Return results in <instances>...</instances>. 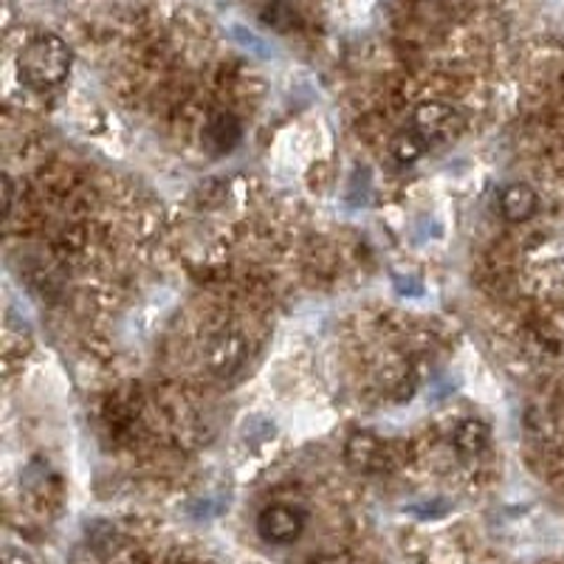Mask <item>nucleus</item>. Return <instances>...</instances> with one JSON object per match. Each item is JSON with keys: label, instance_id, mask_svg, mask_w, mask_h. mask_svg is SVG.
Returning a JSON list of instances; mask_svg holds the SVG:
<instances>
[{"label": "nucleus", "instance_id": "nucleus-7", "mask_svg": "<svg viewBox=\"0 0 564 564\" xmlns=\"http://www.w3.org/2000/svg\"><path fill=\"white\" fill-rule=\"evenodd\" d=\"M243 359L246 345L238 336H220V339H215L209 345V356H206L209 367L218 372V376H231V372L243 365Z\"/></svg>", "mask_w": 564, "mask_h": 564}, {"label": "nucleus", "instance_id": "nucleus-8", "mask_svg": "<svg viewBox=\"0 0 564 564\" xmlns=\"http://www.w3.org/2000/svg\"><path fill=\"white\" fill-rule=\"evenodd\" d=\"M206 139H209V144L218 153H229L231 148H238L240 139H243V130H240V122L235 119V116L224 113L218 116L215 122L206 128Z\"/></svg>", "mask_w": 564, "mask_h": 564}, {"label": "nucleus", "instance_id": "nucleus-4", "mask_svg": "<svg viewBox=\"0 0 564 564\" xmlns=\"http://www.w3.org/2000/svg\"><path fill=\"white\" fill-rule=\"evenodd\" d=\"M539 209V195L533 186L528 184H508L500 193V212L502 218L511 220V224H525L536 215Z\"/></svg>", "mask_w": 564, "mask_h": 564}, {"label": "nucleus", "instance_id": "nucleus-10", "mask_svg": "<svg viewBox=\"0 0 564 564\" xmlns=\"http://www.w3.org/2000/svg\"><path fill=\"white\" fill-rule=\"evenodd\" d=\"M12 198H14L12 178H9V175H3V206H0V212H3V218H9V209H12Z\"/></svg>", "mask_w": 564, "mask_h": 564}, {"label": "nucleus", "instance_id": "nucleus-6", "mask_svg": "<svg viewBox=\"0 0 564 564\" xmlns=\"http://www.w3.org/2000/svg\"><path fill=\"white\" fill-rule=\"evenodd\" d=\"M452 441H455L457 455L471 460V457H480L488 452V446H491V430H488V423L477 421V417H468V421H463L457 426Z\"/></svg>", "mask_w": 564, "mask_h": 564}, {"label": "nucleus", "instance_id": "nucleus-1", "mask_svg": "<svg viewBox=\"0 0 564 564\" xmlns=\"http://www.w3.org/2000/svg\"><path fill=\"white\" fill-rule=\"evenodd\" d=\"M74 52L57 34H37L18 54V77L32 90H54L68 79Z\"/></svg>", "mask_w": 564, "mask_h": 564}, {"label": "nucleus", "instance_id": "nucleus-3", "mask_svg": "<svg viewBox=\"0 0 564 564\" xmlns=\"http://www.w3.org/2000/svg\"><path fill=\"white\" fill-rule=\"evenodd\" d=\"M345 460L359 475H381L390 466V446L370 432H356L345 446Z\"/></svg>", "mask_w": 564, "mask_h": 564}, {"label": "nucleus", "instance_id": "nucleus-11", "mask_svg": "<svg viewBox=\"0 0 564 564\" xmlns=\"http://www.w3.org/2000/svg\"><path fill=\"white\" fill-rule=\"evenodd\" d=\"M322 564H350V562H345V558H330V562H322Z\"/></svg>", "mask_w": 564, "mask_h": 564}, {"label": "nucleus", "instance_id": "nucleus-5", "mask_svg": "<svg viewBox=\"0 0 564 564\" xmlns=\"http://www.w3.org/2000/svg\"><path fill=\"white\" fill-rule=\"evenodd\" d=\"M452 122V108L446 102H423L417 105L415 113H412V122L410 128H415L423 139L435 141L441 135H446Z\"/></svg>", "mask_w": 564, "mask_h": 564}, {"label": "nucleus", "instance_id": "nucleus-9", "mask_svg": "<svg viewBox=\"0 0 564 564\" xmlns=\"http://www.w3.org/2000/svg\"><path fill=\"white\" fill-rule=\"evenodd\" d=\"M426 150H430V141L423 139V135L417 133L415 128H406V130H401L395 139H392L390 153H392V159L398 161V164H404V167H406V164H415V161L421 159Z\"/></svg>", "mask_w": 564, "mask_h": 564}, {"label": "nucleus", "instance_id": "nucleus-2", "mask_svg": "<svg viewBox=\"0 0 564 564\" xmlns=\"http://www.w3.org/2000/svg\"><path fill=\"white\" fill-rule=\"evenodd\" d=\"M305 511L291 502H274V506L263 508L257 517V533L269 542V545H291L305 531Z\"/></svg>", "mask_w": 564, "mask_h": 564}]
</instances>
